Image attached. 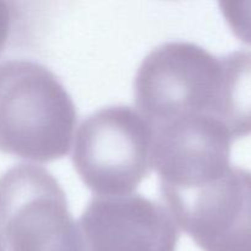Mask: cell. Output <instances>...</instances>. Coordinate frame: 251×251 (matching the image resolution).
I'll return each instance as SVG.
<instances>
[{
	"label": "cell",
	"instance_id": "obj_1",
	"mask_svg": "<svg viewBox=\"0 0 251 251\" xmlns=\"http://www.w3.org/2000/svg\"><path fill=\"white\" fill-rule=\"evenodd\" d=\"M77 112L59 78L42 64H0V151L33 162L70 151Z\"/></svg>",
	"mask_w": 251,
	"mask_h": 251
},
{
	"label": "cell",
	"instance_id": "obj_2",
	"mask_svg": "<svg viewBox=\"0 0 251 251\" xmlns=\"http://www.w3.org/2000/svg\"><path fill=\"white\" fill-rule=\"evenodd\" d=\"M222 90V56L190 42H167L150 51L134 82L136 107L152 127L193 115L218 120Z\"/></svg>",
	"mask_w": 251,
	"mask_h": 251
},
{
	"label": "cell",
	"instance_id": "obj_3",
	"mask_svg": "<svg viewBox=\"0 0 251 251\" xmlns=\"http://www.w3.org/2000/svg\"><path fill=\"white\" fill-rule=\"evenodd\" d=\"M153 132L139 110L110 105L88 115L74 144L73 163L98 196H125L151 173Z\"/></svg>",
	"mask_w": 251,
	"mask_h": 251
},
{
	"label": "cell",
	"instance_id": "obj_4",
	"mask_svg": "<svg viewBox=\"0 0 251 251\" xmlns=\"http://www.w3.org/2000/svg\"><path fill=\"white\" fill-rule=\"evenodd\" d=\"M0 235L7 251H83L60 184L34 164L0 176Z\"/></svg>",
	"mask_w": 251,
	"mask_h": 251
},
{
	"label": "cell",
	"instance_id": "obj_5",
	"mask_svg": "<svg viewBox=\"0 0 251 251\" xmlns=\"http://www.w3.org/2000/svg\"><path fill=\"white\" fill-rule=\"evenodd\" d=\"M176 226L203 251H251V172L222 176L183 190L161 189Z\"/></svg>",
	"mask_w": 251,
	"mask_h": 251
},
{
	"label": "cell",
	"instance_id": "obj_6",
	"mask_svg": "<svg viewBox=\"0 0 251 251\" xmlns=\"http://www.w3.org/2000/svg\"><path fill=\"white\" fill-rule=\"evenodd\" d=\"M152 132V168L159 176V189L199 186L230 167L233 139L215 118H180L153 126Z\"/></svg>",
	"mask_w": 251,
	"mask_h": 251
},
{
	"label": "cell",
	"instance_id": "obj_7",
	"mask_svg": "<svg viewBox=\"0 0 251 251\" xmlns=\"http://www.w3.org/2000/svg\"><path fill=\"white\" fill-rule=\"evenodd\" d=\"M83 251H176L178 226L145 196H95L77 222Z\"/></svg>",
	"mask_w": 251,
	"mask_h": 251
},
{
	"label": "cell",
	"instance_id": "obj_8",
	"mask_svg": "<svg viewBox=\"0 0 251 251\" xmlns=\"http://www.w3.org/2000/svg\"><path fill=\"white\" fill-rule=\"evenodd\" d=\"M223 90L218 120L233 140L251 134V51L222 56Z\"/></svg>",
	"mask_w": 251,
	"mask_h": 251
},
{
	"label": "cell",
	"instance_id": "obj_9",
	"mask_svg": "<svg viewBox=\"0 0 251 251\" xmlns=\"http://www.w3.org/2000/svg\"><path fill=\"white\" fill-rule=\"evenodd\" d=\"M220 7L233 33L251 46V1H221Z\"/></svg>",
	"mask_w": 251,
	"mask_h": 251
},
{
	"label": "cell",
	"instance_id": "obj_10",
	"mask_svg": "<svg viewBox=\"0 0 251 251\" xmlns=\"http://www.w3.org/2000/svg\"><path fill=\"white\" fill-rule=\"evenodd\" d=\"M12 27V9L11 4L0 1V54L7 43Z\"/></svg>",
	"mask_w": 251,
	"mask_h": 251
},
{
	"label": "cell",
	"instance_id": "obj_11",
	"mask_svg": "<svg viewBox=\"0 0 251 251\" xmlns=\"http://www.w3.org/2000/svg\"><path fill=\"white\" fill-rule=\"evenodd\" d=\"M0 251H7L6 247H5L4 240H2V238H1V235H0Z\"/></svg>",
	"mask_w": 251,
	"mask_h": 251
}]
</instances>
